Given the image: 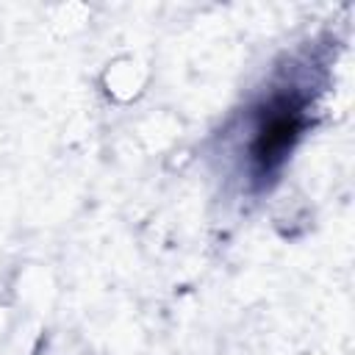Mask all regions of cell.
<instances>
[{
  "mask_svg": "<svg viewBox=\"0 0 355 355\" xmlns=\"http://www.w3.org/2000/svg\"><path fill=\"white\" fill-rule=\"evenodd\" d=\"M300 128H302L300 108L288 97L275 100L258 122V130H255L258 136L252 141V161L261 169H272L277 161H283V155L294 144Z\"/></svg>",
  "mask_w": 355,
  "mask_h": 355,
  "instance_id": "1",
  "label": "cell"
}]
</instances>
